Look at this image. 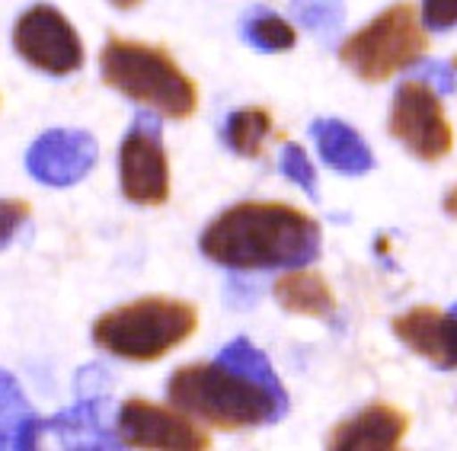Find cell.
I'll return each mask as SVG.
<instances>
[{
  "label": "cell",
  "instance_id": "6da1fadb",
  "mask_svg": "<svg viewBox=\"0 0 457 451\" xmlns=\"http://www.w3.org/2000/svg\"><path fill=\"white\" fill-rule=\"evenodd\" d=\"M167 400L205 426L240 432L278 422L288 413L282 378L246 337L224 346L212 362L176 368L167 381Z\"/></svg>",
  "mask_w": 457,
  "mask_h": 451
},
{
  "label": "cell",
  "instance_id": "7a4b0ae2",
  "mask_svg": "<svg viewBox=\"0 0 457 451\" xmlns=\"http://www.w3.org/2000/svg\"><path fill=\"white\" fill-rule=\"evenodd\" d=\"M205 260L234 272L304 269L320 256L317 218L285 202H237L224 208L198 240Z\"/></svg>",
  "mask_w": 457,
  "mask_h": 451
},
{
  "label": "cell",
  "instance_id": "3957f363",
  "mask_svg": "<svg viewBox=\"0 0 457 451\" xmlns=\"http://www.w3.org/2000/svg\"><path fill=\"white\" fill-rule=\"evenodd\" d=\"M99 74L115 93L167 119H189L198 106L192 77L157 46L109 38L99 52Z\"/></svg>",
  "mask_w": 457,
  "mask_h": 451
},
{
  "label": "cell",
  "instance_id": "277c9868",
  "mask_svg": "<svg viewBox=\"0 0 457 451\" xmlns=\"http://www.w3.org/2000/svg\"><path fill=\"white\" fill-rule=\"evenodd\" d=\"M198 327V311L189 301L137 298L106 311L93 323V343L125 362H157L186 343Z\"/></svg>",
  "mask_w": 457,
  "mask_h": 451
},
{
  "label": "cell",
  "instance_id": "5b68a950",
  "mask_svg": "<svg viewBox=\"0 0 457 451\" xmlns=\"http://www.w3.org/2000/svg\"><path fill=\"white\" fill-rule=\"evenodd\" d=\"M420 7L396 0L374 16L371 23L355 29L339 46V62L365 84H384L400 71H412L428 48Z\"/></svg>",
  "mask_w": 457,
  "mask_h": 451
},
{
  "label": "cell",
  "instance_id": "8992f818",
  "mask_svg": "<svg viewBox=\"0 0 457 451\" xmlns=\"http://www.w3.org/2000/svg\"><path fill=\"white\" fill-rule=\"evenodd\" d=\"M109 372L87 365L77 372V404L26 426L20 451H119L122 438L109 426Z\"/></svg>",
  "mask_w": 457,
  "mask_h": 451
},
{
  "label": "cell",
  "instance_id": "52a82bcc",
  "mask_svg": "<svg viewBox=\"0 0 457 451\" xmlns=\"http://www.w3.org/2000/svg\"><path fill=\"white\" fill-rule=\"evenodd\" d=\"M387 129L403 151L422 163L445 161L454 147V129L445 115L442 96L416 77H406L394 90Z\"/></svg>",
  "mask_w": 457,
  "mask_h": 451
},
{
  "label": "cell",
  "instance_id": "ba28073f",
  "mask_svg": "<svg viewBox=\"0 0 457 451\" xmlns=\"http://www.w3.org/2000/svg\"><path fill=\"white\" fill-rule=\"evenodd\" d=\"M119 183L135 205H163L170 199V161L157 113H137L119 145Z\"/></svg>",
  "mask_w": 457,
  "mask_h": 451
},
{
  "label": "cell",
  "instance_id": "9c48e42d",
  "mask_svg": "<svg viewBox=\"0 0 457 451\" xmlns=\"http://www.w3.org/2000/svg\"><path fill=\"white\" fill-rule=\"evenodd\" d=\"M115 432L125 448L135 451H208L212 436L192 420L189 413L176 410L173 404H154L145 397H131L119 406Z\"/></svg>",
  "mask_w": 457,
  "mask_h": 451
},
{
  "label": "cell",
  "instance_id": "30bf717a",
  "mask_svg": "<svg viewBox=\"0 0 457 451\" xmlns=\"http://www.w3.org/2000/svg\"><path fill=\"white\" fill-rule=\"evenodd\" d=\"M13 48L26 64L52 77L74 74L84 64V42L68 16L52 4H36L16 20Z\"/></svg>",
  "mask_w": 457,
  "mask_h": 451
},
{
  "label": "cell",
  "instance_id": "8fae6325",
  "mask_svg": "<svg viewBox=\"0 0 457 451\" xmlns=\"http://www.w3.org/2000/svg\"><path fill=\"white\" fill-rule=\"evenodd\" d=\"M99 157L96 138L80 129H52L32 141L26 170L46 186H74L93 170Z\"/></svg>",
  "mask_w": 457,
  "mask_h": 451
},
{
  "label": "cell",
  "instance_id": "7c38bea8",
  "mask_svg": "<svg viewBox=\"0 0 457 451\" xmlns=\"http://www.w3.org/2000/svg\"><path fill=\"white\" fill-rule=\"evenodd\" d=\"M410 416L394 404H368L329 432L327 451H396L406 438Z\"/></svg>",
  "mask_w": 457,
  "mask_h": 451
},
{
  "label": "cell",
  "instance_id": "4fadbf2b",
  "mask_svg": "<svg viewBox=\"0 0 457 451\" xmlns=\"http://www.w3.org/2000/svg\"><path fill=\"white\" fill-rule=\"evenodd\" d=\"M394 337L432 365L457 368V317L438 307H410L394 317Z\"/></svg>",
  "mask_w": 457,
  "mask_h": 451
},
{
  "label": "cell",
  "instance_id": "5bb4252c",
  "mask_svg": "<svg viewBox=\"0 0 457 451\" xmlns=\"http://www.w3.org/2000/svg\"><path fill=\"white\" fill-rule=\"evenodd\" d=\"M311 138L327 167H333L336 173L365 176L368 170H374V154L368 141L343 119H317L311 125Z\"/></svg>",
  "mask_w": 457,
  "mask_h": 451
},
{
  "label": "cell",
  "instance_id": "9a60e30c",
  "mask_svg": "<svg viewBox=\"0 0 457 451\" xmlns=\"http://www.w3.org/2000/svg\"><path fill=\"white\" fill-rule=\"evenodd\" d=\"M275 301L288 313L297 317H329L336 311V295L329 282L313 272L311 266L304 269H288L275 279Z\"/></svg>",
  "mask_w": 457,
  "mask_h": 451
},
{
  "label": "cell",
  "instance_id": "2e32d148",
  "mask_svg": "<svg viewBox=\"0 0 457 451\" xmlns=\"http://www.w3.org/2000/svg\"><path fill=\"white\" fill-rule=\"evenodd\" d=\"M269 135H272V115L262 106L237 109L224 122V141L240 157H260Z\"/></svg>",
  "mask_w": 457,
  "mask_h": 451
},
{
  "label": "cell",
  "instance_id": "e0dca14e",
  "mask_svg": "<svg viewBox=\"0 0 457 451\" xmlns=\"http://www.w3.org/2000/svg\"><path fill=\"white\" fill-rule=\"evenodd\" d=\"M29 422L32 406L23 388L10 372L0 368V451H20V438Z\"/></svg>",
  "mask_w": 457,
  "mask_h": 451
},
{
  "label": "cell",
  "instance_id": "ac0fdd59",
  "mask_svg": "<svg viewBox=\"0 0 457 451\" xmlns=\"http://www.w3.org/2000/svg\"><path fill=\"white\" fill-rule=\"evenodd\" d=\"M240 29H244V38L253 48H260V52H269V54L291 52L297 42L295 26H291L285 16L272 13V10H250Z\"/></svg>",
  "mask_w": 457,
  "mask_h": 451
},
{
  "label": "cell",
  "instance_id": "d6986e66",
  "mask_svg": "<svg viewBox=\"0 0 457 451\" xmlns=\"http://www.w3.org/2000/svg\"><path fill=\"white\" fill-rule=\"evenodd\" d=\"M291 13L297 16V23L304 26V29L317 32L323 38L336 36L345 20L343 0H295Z\"/></svg>",
  "mask_w": 457,
  "mask_h": 451
},
{
  "label": "cell",
  "instance_id": "ffe728a7",
  "mask_svg": "<svg viewBox=\"0 0 457 451\" xmlns=\"http://www.w3.org/2000/svg\"><path fill=\"white\" fill-rule=\"evenodd\" d=\"M278 170H282V176H288L295 186H301L307 196H317V170H313L311 157H307V151L301 145L288 141V145L282 147V154H278Z\"/></svg>",
  "mask_w": 457,
  "mask_h": 451
},
{
  "label": "cell",
  "instance_id": "44dd1931",
  "mask_svg": "<svg viewBox=\"0 0 457 451\" xmlns=\"http://www.w3.org/2000/svg\"><path fill=\"white\" fill-rule=\"evenodd\" d=\"M412 77L432 87L438 96H448L457 90V58L454 62H420Z\"/></svg>",
  "mask_w": 457,
  "mask_h": 451
},
{
  "label": "cell",
  "instance_id": "7402d4cb",
  "mask_svg": "<svg viewBox=\"0 0 457 451\" xmlns=\"http://www.w3.org/2000/svg\"><path fill=\"white\" fill-rule=\"evenodd\" d=\"M420 13L428 32H448L457 26V0H422Z\"/></svg>",
  "mask_w": 457,
  "mask_h": 451
},
{
  "label": "cell",
  "instance_id": "603a6c76",
  "mask_svg": "<svg viewBox=\"0 0 457 451\" xmlns=\"http://www.w3.org/2000/svg\"><path fill=\"white\" fill-rule=\"evenodd\" d=\"M29 218V205L20 199H0V250L16 238V230L23 228Z\"/></svg>",
  "mask_w": 457,
  "mask_h": 451
},
{
  "label": "cell",
  "instance_id": "cb8c5ba5",
  "mask_svg": "<svg viewBox=\"0 0 457 451\" xmlns=\"http://www.w3.org/2000/svg\"><path fill=\"white\" fill-rule=\"evenodd\" d=\"M445 214H451V218H457V183L451 186L448 192H445Z\"/></svg>",
  "mask_w": 457,
  "mask_h": 451
},
{
  "label": "cell",
  "instance_id": "d4e9b609",
  "mask_svg": "<svg viewBox=\"0 0 457 451\" xmlns=\"http://www.w3.org/2000/svg\"><path fill=\"white\" fill-rule=\"evenodd\" d=\"M115 7L119 10H131V7H137V4H141V0H112Z\"/></svg>",
  "mask_w": 457,
  "mask_h": 451
}]
</instances>
